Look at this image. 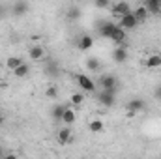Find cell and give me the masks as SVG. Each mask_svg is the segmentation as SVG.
Here are the masks:
<instances>
[{
	"label": "cell",
	"mask_w": 161,
	"mask_h": 159,
	"mask_svg": "<svg viewBox=\"0 0 161 159\" xmlns=\"http://www.w3.org/2000/svg\"><path fill=\"white\" fill-rule=\"evenodd\" d=\"M97 84L101 86V90H111V92H116V88H118V79H116L114 75L107 73V75H101V77H99Z\"/></svg>",
	"instance_id": "cell-1"
},
{
	"label": "cell",
	"mask_w": 161,
	"mask_h": 159,
	"mask_svg": "<svg viewBox=\"0 0 161 159\" xmlns=\"http://www.w3.org/2000/svg\"><path fill=\"white\" fill-rule=\"evenodd\" d=\"M137 25H139V21H137V17L133 15V11H129V13L122 15V17H120V23H118V26H122L125 32H127V30L137 28Z\"/></svg>",
	"instance_id": "cell-2"
},
{
	"label": "cell",
	"mask_w": 161,
	"mask_h": 159,
	"mask_svg": "<svg viewBox=\"0 0 161 159\" xmlns=\"http://www.w3.org/2000/svg\"><path fill=\"white\" fill-rule=\"evenodd\" d=\"M116 92H111V90H101L97 94V101L103 105V107H113L116 103Z\"/></svg>",
	"instance_id": "cell-3"
},
{
	"label": "cell",
	"mask_w": 161,
	"mask_h": 159,
	"mask_svg": "<svg viewBox=\"0 0 161 159\" xmlns=\"http://www.w3.org/2000/svg\"><path fill=\"white\" fill-rule=\"evenodd\" d=\"M116 23H101L99 26H97V34L101 36V38H105V40H111V36H113V32L116 30Z\"/></svg>",
	"instance_id": "cell-4"
},
{
	"label": "cell",
	"mask_w": 161,
	"mask_h": 159,
	"mask_svg": "<svg viewBox=\"0 0 161 159\" xmlns=\"http://www.w3.org/2000/svg\"><path fill=\"white\" fill-rule=\"evenodd\" d=\"M77 82H79V86L84 90V92H90V94H92V92H96V82L90 79L88 75L79 73V75H77Z\"/></svg>",
	"instance_id": "cell-5"
},
{
	"label": "cell",
	"mask_w": 161,
	"mask_h": 159,
	"mask_svg": "<svg viewBox=\"0 0 161 159\" xmlns=\"http://www.w3.org/2000/svg\"><path fill=\"white\" fill-rule=\"evenodd\" d=\"M56 140H58V144H71V142H73V133H71L69 125H66L64 129H60V131H58Z\"/></svg>",
	"instance_id": "cell-6"
},
{
	"label": "cell",
	"mask_w": 161,
	"mask_h": 159,
	"mask_svg": "<svg viewBox=\"0 0 161 159\" xmlns=\"http://www.w3.org/2000/svg\"><path fill=\"white\" fill-rule=\"evenodd\" d=\"M131 11V6L127 4V2H116V4H113V8H111V13L113 15H116V17H122V15H125V13H129Z\"/></svg>",
	"instance_id": "cell-7"
},
{
	"label": "cell",
	"mask_w": 161,
	"mask_h": 159,
	"mask_svg": "<svg viewBox=\"0 0 161 159\" xmlns=\"http://www.w3.org/2000/svg\"><path fill=\"white\" fill-rule=\"evenodd\" d=\"M144 66H146L148 69H158V68H161V54L159 52L148 54V58L144 60Z\"/></svg>",
	"instance_id": "cell-8"
},
{
	"label": "cell",
	"mask_w": 161,
	"mask_h": 159,
	"mask_svg": "<svg viewBox=\"0 0 161 159\" xmlns=\"http://www.w3.org/2000/svg\"><path fill=\"white\" fill-rule=\"evenodd\" d=\"M113 60H114L116 64H124V62L127 60V47H125V45H118V47L114 49Z\"/></svg>",
	"instance_id": "cell-9"
},
{
	"label": "cell",
	"mask_w": 161,
	"mask_h": 159,
	"mask_svg": "<svg viewBox=\"0 0 161 159\" xmlns=\"http://www.w3.org/2000/svg\"><path fill=\"white\" fill-rule=\"evenodd\" d=\"M125 40H127L125 30H124L122 26H116V30H114V32H113V36H111V41H113V43H116V45H125Z\"/></svg>",
	"instance_id": "cell-10"
},
{
	"label": "cell",
	"mask_w": 161,
	"mask_h": 159,
	"mask_svg": "<svg viewBox=\"0 0 161 159\" xmlns=\"http://www.w3.org/2000/svg\"><path fill=\"white\" fill-rule=\"evenodd\" d=\"M142 6L148 9V13H161V0H144Z\"/></svg>",
	"instance_id": "cell-11"
},
{
	"label": "cell",
	"mask_w": 161,
	"mask_h": 159,
	"mask_svg": "<svg viewBox=\"0 0 161 159\" xmlns=\"http://www.w3.org/2000/svg\"><path fill=\"white\" fill-rule=\"evenodd\" d=\"M28 56H30L32 60H43V58H45V49H43L41 45H34V47L28 51Z\"/></svg>",
	"instance_id": "cell-12"
},
{
	"label": "cell",
	"mask_w": 161,
	"mask_h": 159,
	"mask_svg": "<svg viewBox=\"0 0 161 159\" xmlns=\"http://www.w3.org/2000/svg\"><path fill=\"white\" fill-rule=\"evenodd\" d=\"M75 120H77L75 111H73V109H69V107H66V111H64V114H62V122H64L66 125H73V123H75Z\"/></svg>",
	"instance_id": "cell-13"
},
{
	"label": "cell",
	"mask_w": 161,
	"mask_h": 159,
	"mask_svg": "<svg viewBox=\"0 0 161 159\" xmlns=\"http://www.w3.org/2000/svg\"><path fill=\"white\" fill-rule=\"evenodd\" d=\"M144 107H146V103H144L142 99H139V97H135V99H129V101H127V109H131V111H135V112L144 111Z\"/></svg>",
	"instance_id": "cell-14"
},
{
	"label": "cell",
	"mask_w": 161,
	"mask_h": 159,
	"mask_svg": "<svg viewBox=\"0 0 161 159\" xmlns=\"http://www.w3.org/2000/svg\"><path fill=\"white\" fill-rule=\"evenodd\" d=\"M133 15L137 17L139 25H141V23H144V21L148 19V15H150V13H148V9H146L144 6H139V8H135V9H133Z\"/></svg>",
	"instance_id": "cell-15"
},
{
	"label": "cell",
	"mask_w": 161,
	"mask_h": 159,
	"mask_svg": "<svg viewBox=\"0 0 161 159\" xmlns=\"http://www.w3.org/2000/svg\"><path fill=\"white\" fill-rule=\"evenodd\" d=\"M92 47H94V38H92V36L86 34V36H82V38L79 40V49L80 51H90Z\"/></svg>",
	"instance_id": "cell-16"
},
{
	"label": "cell",
	"mask_w": 161,
	"mask_h": 159,
	"mask_svg": "<svg viewBox=\"0 0 161 159\" xmlns=\"http://www.w3.org/2000/svg\"><path fill=\"white\" fill-rule=\"evenodd\" d=\"M28 73H30V68H28V64H25V62H23L19 68L13 69V75H15L17 79H23V77H26Z\"/></svg>",
	"instance_id": "cell-17"
},
{
	"label": "cell",
	"mask_w": 161,
	"mask_h": 159,
	"mask_svg": "<svg viewBox=\"0 0 161 159\" xmlns=\"http://www.w3.org/2000/svg\"><path fill=\"white\" fill-rule=\"evenodd\" d=\"M66 107H68V105H54V107L51 109V116H53V120H62V114H64Z\"/></svg>",
	"instance_id": "cell-18"
},
{
	"label": "cell",
	"mask_w": 161,
	"mask_h": 159,
	"mask_svg": "<svg viewBox=\"0 0 161 159\" xmlns=\"http://www.w3.org/2000/svg\"><path fill=\"white\" fill-rule=\"evenodd\" d=\"M21 64H23V58H19V56H9V58L6 60V68L11 69V71H13L15 68H19Z\"/></svg>",
	"instance_id": "cell-19"
},
{
	"label": "cell",
	"mask_w": 161,
	"mask_h": 159,
	"mask_svg": "<svg viewBox=\"0 0 161 159\" xmlns=\"http://www.w3.org/2000/svg\"><path fill=\"white\" fill-rule=\"evenodd\" d=\"M86 68H88L90 71H99V69H101V62H99L96 56H90V58L86 60Z\"/></svg>",
	"instance_id": "cell-20"
},
{
	"label": "cell",
	"mask_w": 161,
	"mask_h": 159,
	"mask_svg": "<svg viewBox=\"0 0 161 159\" xmlns=\"http://www.w3.org/2000/svg\"><path fill=\"white\" fill-rule=\"evenodd\" d=\"M66 17H68V21H79L80 19V9L79 8H69V9L66 11Z\"/></svg>",
	"instance_id": "cell-21"
},
{
	"label": "cell",
	"mask_w": 161,
	"mask_h": 159,
	"mask_svg": "<svg viewBox=\"0 0 161 159\" xmlns=\"http://www.w3.org/2000/svg\"><path fill=\"white\" fill-rule=\"evenodd\" d=\"M88 129H90L92 133H101V131H103V122H101V120H92L90 125H88Z\"/></svg>",
	"instance_id": "cell-22"
},
{
	"label": "cell",
	"mask_w": 161,
	"mask_h": 159,
	"mask_svg": "<svg viewBox=\"0 0 161 159\" xmlns=\"http://www.w3.org/2000/svg\"><path fill=\"white\" fill-rule=\"evenodd\" d=\"M26 9H28V6H26L25 2H17V4L13 6V13H15V15H23V13H26Z\"/></svg>",
	"instance_id": "cell-23"
},
{
	"label": "cell",
	"mask_w": 161,
	"mask_h": 159,
	"mask_svg": "<svg viewBox=\"0 0 161 159\" xmlns=\"http://www.w3.org/2000/svg\"><path fill=\"white\" fill-rule=\"evenodd\" d=\"M45 96H47V97H51V99H56V97H58V88H56L54 84L47 86V90H45Z\"/></svg>",
	"instance_id": "cell-24"
},
{
	"label": "cell",
	"mask_w": 161,
	"mask_h": 159,
	"mask_svg": "<svg viewBox=\"0 0 161 159\" xmlns=\"http://www.w3.org/2000/svg\"><path fill=\"white\" fill-rule=\"evenodd\" d=\"M82 101H84V96H82V94H73V96H71V105H73V107H80Z\"/></svg>",
	"instance_id": "cell-25"
},
{
	"label": "cell",
	"mask_w": 161,
	"mask_h": 159,
	"mask_svg": "<svg viewBox=\"0 0 161 159\" xmlns=\"http://www.w3.org/2000/svg\"><path fill=\"white\" fill-rule=\"evenodd\" d=\"M94 4H96L97 9H105V8L111 6V0H94Z\"/></svg>",
	"instance_id": "cell-26"
},
{
	"label": "cell",
	"mask_w": 161,
	"mask_h": 159,
	"mask_svg": "<svg viewBox=\"0 0 161 159\" xmlns=\"http://www.w3.org/2000/svg\"><path fill=\"white\" fill-rule=\"evenodd\" d=\"M154 97H156V99H159V101H161V86H159V88H156V90H154Z\"/></svg>",
	"instance_id": "cell-27"
},
{
	"label": "cell",
	"mask_w": 161,
	"mask_h": 159,
	"mask_svg": "<svg viewBox=\"0 0 161 159\" xmlns=\"http://www.w3.org/2000/svg\"><path fill=\"white\" fill-rule=\"evenodd\" d=\"M125 116L131 120V118H135V116H137V112H135V111H131V109H127V114H125Z\"/></svg>",
	"instance_id": "cell-28"
},
{
	"label": "cell",
	"mask_w": 161,
	"mask_h": 159,
	"mask_svg": "<svg viewBox=\"0 0 161 159\" xmlns=\"http://www.w3.org/2000/svg\"><path fill=\"white\" fill-rule=\"evenodd\" d=\"M4 156H6V152H4V150H2V146H0V157H4Z\"/></svg>",
	"instance_id": "cell-29"
},
{
	"label": "cell",
	"mask_w": 161,
	"mask_h": 159,
	"mask_svg": "<svg viewBox=\"0 0 161 159\" xmlns=\"http://www.w3.org/2000/svg\"><path fill=\"white\" fill-rule=\"evenodd\" d=\"M2 123H4V116H2V114H0V125H2Z\"/></svg>",
	"instance_id": "cell-30"
}]
</instances>
